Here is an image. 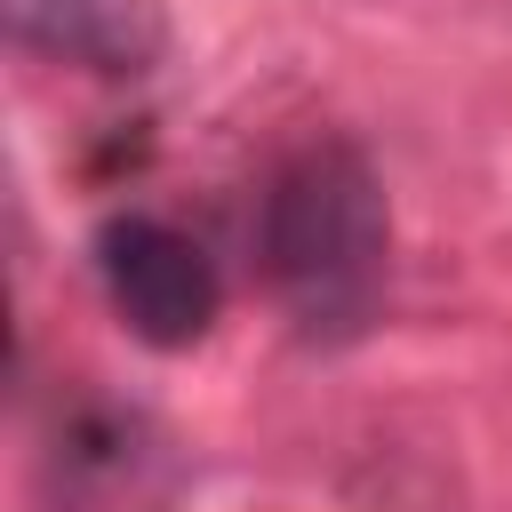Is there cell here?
<instances>
[{"label": "cell", "instance_id": "1", "mask_svg": "<svg viewBox=\"0 0 512 512\" xmlns=\"http://www.w3.org/2000/svg\"><path fill=\"white\" fill-rule=\"evenodd\" d=\"M264 272L312 336H344L384 296V184L352 144H304L264 192Z\"/></svg>", "mask_w": 512, "mask_h": 512}, {"label": "cell", "instance_id": "2", "mask_svg": "<svg viewBox=\"0 0 512 512\" xmlns=\"http://www.w3.org/2000/svg\"><path fill=\"white\" fill-rule=\"evenodd\" d=\"M96 272L128 336H144L152 352H192L224 312V280L208 248L160 216H112L96 232Z\"/></svg>", "mask_w": 512, "mask_h": 512}, {"label": "cell", "instance_id": "3", "mask_svg": "<svg viewBox=\"0 0 512 512\" xmlns=\"http://www.w3.org/2000/svg\"><path fill=\"white\" fill-rule=\"evenodd\" d=\"M8 32L88 72H144L168 40L160 0H8Z\"/></svg>", "mask_w": 512, "mask_h": 512}]
</instances>
